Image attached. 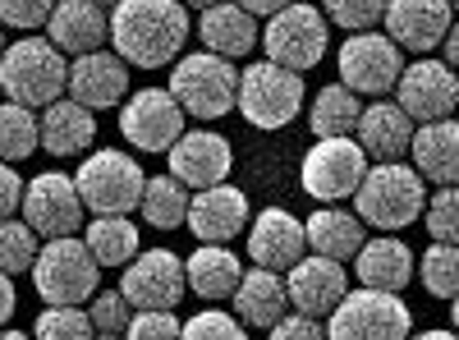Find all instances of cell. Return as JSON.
Returning <instances> with one entry per match:
<instances>
[{
  "label": "cell",
  "mask_w": 459,
  "mask_h": 340,
  "mask_svg": "<svg viewBox=\"0 0 459 340\" xmlns=\"http://www.w3.org/2000/svg\"><path fill=\"white\" fill-rule=\"evenodd\" d=\"M194 23L179 0H120L110 10V47L125 65L161 69L184 56Z\"/></svg>",
  "instance_id": "obj_1"
},
{
  "label": "cell",
  "mask_w": 459,
  "mask_h": 340,
  "mask_svg": "<svg viewBox=\"0 0 459 340\" xmlns=\"http://www.w3.org/2000/svg\"><path fill=\"white\" fill-rule=\"evenodd\" d=\"M428 207V179L404 161H377L368 166L359 194H354V216L381 235H395L413 225Z\"/></svg>",
  "instance_id": "obj_2"
},
{
  "label": "cell",
  "mask_w": 459,
  "mask_h": 340,
  "mask_svg": "<svg viewBox=\"0 0 459 340\" xmlns=\"http://www.w3.org/2000/svg\"><path fill=\"white\" fill-rule=\"evenodd\" d=\"M0 92L28 110H47L69 92V60L51 37H19L0 56Z\"/></svg>",
  "instance_id": "obj_3"
},
{
  "label": "cell",
  "mask_w": 459,
  "mask_h": 340,
  "mask_svg": "<svg viewBox=\"0 0 459 340\" xmlns=\"http://www.w3.org/2000/svg\"><path fill=\"white\" fill-rule=\"evenodd\" d=\"M170 97L184 106V116L221 120L239 101V69H235V60L212 56V51L179 56L170 65Z\"/></svg>",
  "instance_id": "obj_4"
},
{
  "label": "cell",
  "mask_w": 459,
  "mask_h": 340,
  "mask_svg": "<svg viewBox=\"0 0 459 340\" xmlns=\"http://www.w3.org/2000/svg\"><path fill=\"white\" fill-rule=\"evenodd\" d=\"M28 276H32V290L42 294V304L83 309V299H92L101 285V262L92 257V248L79 235H65V240L42 244Z\"/></svg>",
  "instance_id": "obj_5"
},
{
  "label": "cell",
  "mask_w": 459,
  "mask_h": 340,
  "mask_svg": "<svg viewBox=\"0 0 459 340\" xmlns=\"http://www.w3.org/2000/svg\"><path fill=\"white\" fill-rule=\"evenodd\" d=\"M303 74L276 65V60H253L239 74V101L235 110L253 129H285L303 110Z\"/></svg>",
  "instance_id": "obj_6"
},
{
  "label": "cell",
  "mask_w": 459,
  "mask_h": 340,
  "mask_svg": "<svg viewBox=\"0 0 459 340\" xmlns=\"http://www.w3.org/2000/svg\"><path fill=\"white\" fill-rule=\"evenodd\" d=\"M413 313L400 294L386 290H350L326 313V340H409Z\"/></svg>",
  "instance_id": "obj_7"
},
{
  "label": "cell",
  "mask_w": 459,
  "mask_h": 340,
  "mask_svg": "<svg viewBox=\"0 0 459 340\" xmlns=\"http://www.w3.org/2000/svg\"><path fill=\"white\" fill-rule=\"evenodd\" d=\"M262 47H266V60H276L294 74H308L326 60V47H331V23L317 5L308 0H294L281 14L266 19L262 28Z\"/></svg>",
  "instance_id": "obj_8"
},
{
  "label": "cell",
  "mask_w": 459,
  "mask_h": 340,
  "mask_svg": "<svg viewBox=\"0 0 459 340\" xmlns=\"http://www.w3.org/2000/svg\"><path fill=\"white\" fill-rule=\"evenodd\" d=\"M74 184H79V194H83V207L92 216H129L138 203H143V166L120 153V147H101V153H92L79 175H74Z\"/></svg>",
  "instance_id": "obj_9"
},
{
  "label": "cell",
  "mask_w": 459,
  "mask_h": 340,
  "mask_svg": "<svg viewBox=\"0 0 459 340\" xmlns=\"http://www.w3.org/2000/svg\"><path fill=\"white\" fill-rule=\"evenodd\" d=\"M363 175H368V153L354 138H317L303 157L299 184L317 203H344L359 194Z\"/></svg>",
  "instance_id": "obj_10"
},
{
  "label": "cell",
  "mask_w": 459,
  "mask_h": 340,
  "mask_svg": "<svg viewBox=\"0 0 459 340\" xmlns=\"http://www.w3.org/2000/svg\"><path fill=\"white\" fill-rule=\"evenodd\" d=\"M340 83L354 88L359 97H386L395 92L404 74V51L386 32H350V42L340 47Z\"/></svg>",
  "instance_id": "obj_11"
},
{
  "label": "cell",
  "mask_w": 459,
  "mask_h": 340,
  "mask_svg": "<svg viewBox=\"0 0 459 340\" xmlns=\"http://www.w3.org/2000/svg\"><path fill=\"white\" fill-rule=\"evenodd\" d=\"M120 134L138 153H170L184 134V106L170 88H143L120 106Z\"/></svg>",
  "instance_id": "obj_12"
},
{
  "label": "cell",
  "mask_w": 459,
  "mask_h": 340,
  "mask_svg": "<svg viewBox=\"0 0 459 340\" xmlns=\"http://www.w3.org/2000/svg\"><path fill=\"white\" fill-rule=\"evenodd\" d=\"M23 221L32 225L42 240H65V235H79V225H83V194H79V184H74L69 175L60 170H47V175H37L28 188H23Z\"/></svg>",
  "instance_id": "obj_13"
},
{
  "label": "cell",
  "mask_w": 459,
  "mask_h": 340,
  "mask_svg": "<svg viewBox=\"0 0 459 340\" xmlns=\"http://www.w3.org/2000/svg\"><path fill=\"white\" fill-rule=\"evenodd\" d=\"M395 106L418 125L446 120L450 110L459 106V74L446 60H413V65H404L400 83H395Z\"/></svg>",
  "instance_id": "obj_14"
},
{
  "label": "cell",
  "mask_w": 459,
  "mask_h": 340,
  "mask_svg": "<svg viewBox=\"0 0 459 340\" xmlns=\"http://www.w3.org/2000/svg\"><path fill=\"white\" fill-rule=\"evenodd\" d=\"M120 290H125V299L134 309H175L184 299V290H188L184 262L170 248H143L125 267Z\"/></svg>",
  "instance_id": "obj_15"
},
{
  "label": "cell",
  "mask_w": 459,
  "mask_h": 340,
  "mask_svg": "<svg viewBox=\"0 0 459 340\" xmlns=\"http://www.w3.org/2000/svg\"><path fill=\"white\" fill-rule=\"evenodd\" d=\"M166 157H170V175L184 188H194V194L212 188V184H225L230 170H235V147L216 129H184Z\"/></svg>",
  "instance_id": "obj_16"
},
{
  "label": "cell",
  "mask_w": 459,
  "mask_h": 340,
  "mask_svg": "<svg viewBox=\"0 0 459 340\" xmlns=\"http://www.w3.org/2000/svg\"><path fill=\"white\" fill-rule=\"evenodd\" d=\"M303 253H308V231H303V221L294 212L262 207L248 221V257H253V267H266V272L285 276Z\"/></svg>",
  "instance_id": "obj_17"
},
{
  "label": "cell",
  "mask_w": 459,
  "mask_h": 340,
  "mask_svg": "<svg viewBox=\"0 0 459 340\" xmlns=\"http://www.w3.org/2000/svg\"><path fill=\"white\" fill-rule=\"evenodd\" d=\"M253 221V207H248V194L235 184H212V188H198L194 198H188V231H194L203 244H230L235 235L248 231Z\"/></svg>",
  "instance_id": "obj_18"
},
{
  "label": "cell",
  "mask_w": 459,
  "mask_h": 340,
  "mask_svg": "<svg viewBox=\"0 0 459 340\" xmlns=\"http://www.w3.org/2000/svg\"><path fill=\"white\" fill-rule=\"evenodd\" d=\"M285 290H290V304L294 313H308V318H326L344 294H350V272L344 262L317 257V253H303L294 267L285 272Z\"/></svg>",
  "instance_id": "obj_19"
},
{
  "label": "cell",
  "mask_w": 459,
  "mask_h": 340,
  "mask_svg": "<svg viewBox=\"0 0 459 340\" xmlns=\"http://www.w3.org/2000/svg\"><path fill=\"white\" fill-rule=\"evenodd\" d=\"M69 97L88 110H106L129 101V65L115 51H88L69 60Z\"/></svg>",
  "instance_id": "obj_20"
},
{
  "label": "cell",
  "mask_w": 459,
  "mask_h": 340,
  "mask_svg": "<svg viewBox=\"0 0 459 340\" xmlns=\"http://www.w3.org/2000/svg\"><path fill=\"white\" fill-rule=\"evenodd\" d=\"M381 23H386V37L400 51L428 56L450 32V0H391Z\"/></svg>",
  "instance_id": "obj_21"
},
{
  "label": "cell",
  "mask_w": 459,
  "mask_h": 340,
  "mask_svg": "<svg viewBox=\"0 0 459 340\" xmlns=\"http://www.w3.org/2000/svg\"><path fill=\"white\" fill-rule=\"evenodd\" d=\"M47 37L65 56H88L110 42V14L97 0H56V10L47 19Z\"/></svg>",
  "instance_id": "obj_22"
},
{
  "label": "cell",
  "mask_w": 459,
  "mask_h": 340,
  "mask_svg": "<svg viewBox=\"0 0 459 340\" xmlns=\"http://www.w3.org/2000/svg\"><path fill=\"white\" fill-rule=\"evenodd\" d=\"M354 143L368 153V161H400L413 147V120L395 101H372L354 125Z\"/></svg>",
  "instance_id": "obj_23"
},
{
  "label": "cell",
  "mask_w": 459,
  "mask_h": 340,
  "mask_svg": "<svg viewBox=\"0 0 459 340\" xmlns=\"http://www.w3.org/2000/svg\"><path fill=\"white\" fill-rule=\"evenodd\" d=\"M198 37H203V51L225 56V60H244L262 42L257 19L244 5H235V0H216V5H207L203 19H198Z\"/></svg>",
  "instance_id": "obj_24"
},
{
  "label": "cell",
  "mask_w": 459,
  "mask_h": 340,
  "mask_svg": "<svg viewBox=\"0 0 459 340\" xmlns=\"http://www.w3.org/2000/svg\"><path fill=\"white\" fill-rule=\"evenodd\" d=\"M230 304H235V318H239L244 327L272 331V327L290 313L285 276H281V272H266V267H253V272L239 276L235 294H230Z\"/></svg>",
  "instance_id": "obj_25"
},
{
  "label": "cell",
  "mask_w": 459,
  "mask_h": 340,
  "mask_svg": "<svg viewBox=\"0 0 459 340\" xmlns=\"http://www.w3.org/2000/svg\"><path fill=\"white\" fill-rule=\"evenodd\" d=\"M409 153H413V170L428 184H437V188L459 184V120L446 116L432 125H418Z\"/></svg>",
  "instance_id": "obj_26"
},
{
  "label": "cell",
  "mask_w": 459,
  "mask_h": 340,
  "mask_svg": "<svg viewBox=\"0 0 459 340\" xmlns=\"http://www.w3.org/2000/svg\"><path fill=\"white\" fill-rule=\"evenodd\" d=\"M354 276L363 290H386V294H400L409 281H413V248L395 235H377L359 248L354 257Z\"/></svg>",
  "instance_id": "obj_27"
},
{
  "label": "cell",
  "mask_w": 459,
  "mask_h": 340,
  "mask_svg": "<svg viewBox=\"0 0 459 340\" xmlns=\"http://www.w3.org/2000/svg\"><path fill=\"white\" fill-rule=\"evenodd\" d=\"M97 143V120L83 101L60 97L42 110V147L51 157H83Z\"/></svg>",
  "instance_id": "obj_28"
},
{
  "label": "cell",
  "mask_w": 459,
  "mask_h": 340,
  "mask_svg": "<svg viewBox=\"0 0 459 340\" xmlns=\"http://www.w3.org/2000/svg\"><path fill=\"white\" fill-rule=\"evenodd\" d=\"M303 231H308V253L331 257V262H354L359 248L368 244L363 221L354 212H344V207H317L308 221H303Z\"/></svg>",
  "instance_id": "obj_29"
},
{
  "label": "cell",
  "mask_w": 459,
  "mask_h": 340,
  "mask_svg": "<svg viewBox=\"0 0 459 340\" xmlns=\"http://www.w3.org/2000/svg\"><path fill=\"white\" fill-rule=\"evenodd\" d=\"M184 276H188V290H194L198 299H207V304H216V299H230L244 276L235 248L225 244H203L194 248V257L184 262Z\"/></svg>",
  "instance_id": "obj_30"
},
{
  "label": "cell",
  "mask_w": 459,
  "mask_h": 340,
  "mask_svg": "<svg viewBox=\"0 0 459 340\" xmlns=\"http://www.w3.org/2000/svg\"><path fill=\"white\" fill-rule=\"evenodd\" d=\"M363 116V101L354 88H344L340 79L326 83L322 92H313V106H308V129L317 138H354V125Z\"/></svg>",
  "instance_id": "obj_31"
},
{
  "label": "cell",
  "mask_w": 459,
  "mask_h": 340,
  "mask_svg": "<svg viewBox=\"0 0 459 340\" xmlns=\"http://www.w3.org/2000/svg\"><path fill=\"white\" fill-rule=\"evenodd\" d=\"M83 244L92 248V257L101 267H129V262L143 253L138 244V225L129 216H92L88 231H83Z\"/></svg>",
  "instance_id": "obj_32"
},
{
  "label": "cell",
  "mask_w": 459,
  "mask_h": 340,
  "mask_svg": "<svg viewBox=\"0 0 459 340\" xmlns=\"http://www.w3.org/2000/svg\"><path fill=\"white\" fill-rule=\"evenodd\" d=\"M143 221L152 231H179L188 221V188L175 175H152L143 184V203H138Z\"/></svg>",
  "instance_id": "obj_33"
},
{
  "label": "cell",
  "mask_w": 459,
  "mask_h": 340,
  "mask_svg": "<svg viewBox=\"0 0 459 340\" xmlns=\"http://www.w3.org/2000/svg\"><path fill=\"white\" fill-rule=\"evenodd\" d=\"M42 147V120L19 101H0V161H23Z\"/></svg>",
  "instance_id": "obj_34"
},
{
  "label": "cell",
  "mask_w": 459,
  "mask_h": 340,
  "mask_svg": "<svg viewBox=\"0 0 459 340\" xmlns=\"http://www.w3.org/2000/svg\"><path fill=\"white\" fill-rule=\"evenodd\" d=\"M418 281L432 299H455L459 294V244H432L418 257Z\"/></svg>",
  "instance_id": "obj_35"
},
{
  "label": "cell",
  "mask_w": 459,
  "mask_h": 340,
  "mask_svg": "<svg viewBox=\"0 0 459 340\" xmlns=\"http://www.w3.org/2000/svg\"><path fill=\"white\" fill-rule=\"evenodd\" d=\"M37 253H42V235L28 221H14V216L0 221V272H10V276L32 272Z\"/></svg>",
  "instance_id": "obj_36"
},
{
  "label": "cell",
  "mask_w": 459,
  "mask_h": 340,
  "mask_svg": "<svg viewBox=\"0 0 459 340\" xmlns=\"http://www.w3.org/2000/svg\"><path fill=\"white\" fill-rule=\"evenodd\" d=\"M32 340H97V327L83 309L47 304L42 318H37V327H32Z\"/></svg>",
  "instance_id": "obj_37"
},
{
  "label": "cell",
  "mask_w": 459,
  "mask_h": 340,
  "mask_svg": "<svg viewBox=\"0 0 459 340\" xmlns=\"http://www.w3.org/2000/svg\"><path fill=\"white\" fill-rule=\"evenodd\" d=\"M391 0H322L326 23H340L344 32H372L381 19H386Z\"/></svg>",
  "instance_id": "obj_38"
},
{
  "label": "cell",
  "mask_w": 459,
  "mask_h": 340,
  "mask_svg": "<svg viewBox=\"0 0 459 340\" xmlns=\"http://www.w3.org/2000/svg\"><path fill=\"white\" fill-rule=\"evenodd\" d=\"M423 221H428L432 244H459V184L437 188L423 207Z\"/></svg>",
  "instance_id": "obj_39"
},
{
  "label": "cell",
  "mask_w": 459,
  "mask_h": 340,
  "mask_svg": "<svg viewBox=\"0 0 459 340\" xmlns=\"http://www.w3.org/2000/svg\"><path fill=\"white\" fill-rule=\"evenodd\" d=\"M134 313H138V309L125 299V290H97V294H92V309H88L97 336H125L129 322H134Z\"/></svg>",
  "instance_id": "obj_40"
},
{
  "label": "cell",
  "mask_w": 459,
  "mask_h": 340,
  "mask_svg": "<svg viewBox=\"0 0 459 340\" xmlns=\"http://www.w3.org/2000/svg\"><path fill=\"white\" fill-rule=\"evenodd\" d=\"M179 340H248V327L239 318L221 313V309H207V313L184 322V336Z\"/></svg>",
  "instance_id": "obj_41"
},
{
  "label": "cell",
  "mask_w": 459,
  "mask_h": 340,
  "mask_svg": "<svg viewBox=\"0 0 459 340\" xmlns=\"http://www.w3.org/2000/svg\"><path fill=\"white\" fill-rule=\"evenodd\" d=\"M184 322L175 318V309H138L125 340H179Z\"/></svg>",
  "instance_id": "obj_42"
},
{
  "label": "cell",
  "mask_w": 459,
  "mask_h": 340,
  "mask_svg": "<svg viewBox=\"0 0 459 340\" xmlns=\"http://www.w3.org/2000/svg\"><path fill=\"white\" fill-rule=\"evenodd\" d=\"M51 10H56V0H0V23L32 32V28H47Z\"/></svg>",
  "instance_id": "obj_43"
},
{
  "label": "cell",
  "mask_w": 459,
  "mask_h": 340,
  "mask_svg": "<svg viewBox=\"0 0 459 340\" xmlns=\"http://www.w3.org/2000/svg\"><path fill=\"white\" fill-rule=\"evenodd\" d=\"M272 340H326V322H317L308 313H285L272 327Z\"/></svg>",
  "instance_id": "obj_44"
},
{
  "label": "cell",
  "mask_w": 459,
  "mask_h": 340,
  "mask_svg": "<svg viewBox=\"0 0 459 340\" xmlns=\"http://www.w3.org/2000/svg\"><path fill=\"white\" fill-rule=\"evenodd\" d=\"M23 175L10 166V161H0V221H10L19 207H23Z\"/></svg>",
  "instance_id": "obj_45"
},
{
  "label": "cell",
  "mask_w": 459,
  "mask_h": 340,
  "mask_svg": "<svg viewBox=\"0 0 459 340\" xmlns=\"http://www.w3.org/2000/svg\"><path fill=\"white\" fill-rule=\"evenodd\" d=\"M14 304H19L14 281H10V272H0V327H10V318H14Z\"/></svg>",
  "instance_id": "obj_46"
},
{
  "label": "cell",
  "mask_w": 459,
  "mask_h": 340,
  "mask_svg": "<svg viewBox=\"0 0 459 340\" xmlns=\"http://www.w3.org/2000/svg\"><path fill=\"white\" fill-rule=\"evenodd\" d=\"M235 5H244L253 19H272V14H281L285 5H294V0H235Z\"/></svg>",
  "instance_id": "obj_47"
},
{
  "label": "cell",
  "mask_w": 459,
  "mask_h": 340,
  "mask_svg": "<svg viewBox=\"0 0 459 340\" xmlns=\"http://www.w3.org/2000/svg\"><path fill=\"white\" fill-rule=\"evenodd\" d=\"M441 47H446V65L459 74V23H450V32H446V42H441Z\"/></svg>",
  "instance_id": "obj_48"
},
{
  "label": "cell",
  "mask_w": 459,
  "mask_h": 340,
  "mask_svg": "<svg viewBox=\"0 0 459 340\" xmlns=\"http://www.w3.org/2000/svg\"><path fill=\"white\" fill-rule=\"evenodd\" d=\"M413 340H459V331H441V327H432V331H418Z\"/></svg>",
  "instance_id": "obj_49"
},
{
  "label": "cell",
  "mask_w": 459,
  "mask_h": 340,
  "mask_svg": "<svg viewBox=\"0 0 459 340\" xmlns=\"http://www.w3.org/2000/svg\"><path fill=\"white\" fill-rule=\"evenodd\" d=\"M0 340H32V336H23V331H14V327H0Z\"/></svg>",
  "instance_id": "obj_50"
},
{
  "label": "cell",
  "mask_w": 459,
  "mask_h": 340,
  "mask_svg": "<svg viewBox=\"0 0 459 340\" xmlns=\"http://www.w3.org/2000/svg\"><path fill=\"white\" fill-rule=\"evenodd\" d=\"M184 10H207V5H216V0H179Z\"/></svg>",
  "instance_id": "obj_51"
},
{
  "label": "cell",
  "mask_w": 459,
  "mask_h": 340,
  "mask_svg": "<svg viewBox=\"0 0 459 340\" xmlns=\"http://www.w3.org/2000/svg\"><path fill=\"white\" fill-rule=\"evenodd\" d=\"M450 322H455V331H459V294L450 299Z\"/></svg>",
  "instance_id": "obj_52"
},
{
  "label": "cell",
  "mask_w": 459,
  "mask_h": 340,
  "mask_svg": "<svg viewBox=\"0 0 459 340\" xmlns=\"http://www.w3.org/2000/svg\"><path fill=\"white\" fill-rule=\"evenodd\" d=\"M97 5H101V10H106V14H110V10H115V5H120V0H97Z\"/></svg>",
  "instance_id": "obj_53"
},
{
  "label": "cell",
  "mask_w": 459,
  "mask_h": 340,
  "mask_svg": "<svg viewBox=\"0 0 459 340\" xmlns=\"http://www.w3.org/2000/svg\"><path fill=\"white\" fill-rule=\"evenodd\" d=\"M0 56H5V23H0Z\"/></svg>",
  "instance_id": "obj_54"
},
{
  "label": "cell",
  "mask_w": 459,
  "mask_h": 340,
  "mask_svg": "<svg viewBox=\"0 0 459 340\" xmlns=\"http://www.w3.org/2000/svg\"><path fill=\"white\" fill-rule=\"evenodd\" d=\"M97 340H125V336H97Z\"/></svg>",
  "instance_id": "obj_55"
},
{
  "label": "cell",
  "mask_w": 459,
  "mask_h": 340,
  "mask_svg": "<svg viewBox=\"0 0 459 340\" xmlns=\"http://www.w3.org/2000/svg\"><path fill=\"white\" fill-rule=\"evenodd\" d=\"M450 10H459V0H450Z\"/></svg>",
  "instance_id": "obj_56"
}]
</instances>
